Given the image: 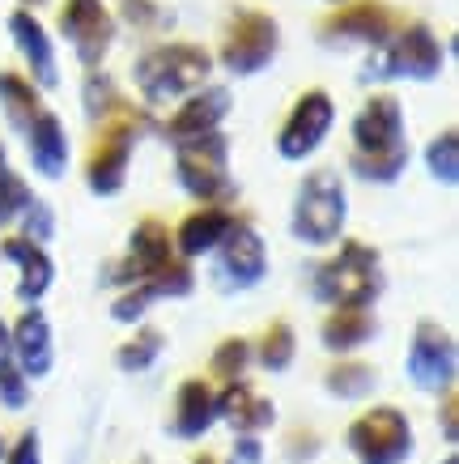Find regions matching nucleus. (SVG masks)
<instances>
[{"mask_svg":"<svg viewBox=\"0 0 459 464\" xmlns=\"http://www.w3.org/2000/svg\"><path fill=\"white\" fill-rule=\"evenodd\" d=\"M290 230L311 247H323L345 230V183L336 170L306 175V183L298 188V200H293Z\"/></svg>","mask_w":459,"mask_h":464,"instance_id":"nucleus-3","label":"nucleus"},{"mask_svg":"<svg viewBox=\"0 0 459 464\" xmlns=\"http://www.w3.org/2000/svg\"><path fill=\"white\" fill-rule=\"evenodd\" d=\"M140 128H145V115H132V111H124V107L115 111V120L102 128L94 154H90V167H85L90 192L115 197V192L124 188V175H128V162H132V145H137Z\"/></svg>","mask_w":459,"mask_h":464,"instance_id":"nucleus-5","label":"nucleus"},{"mask_svg":"<svg viewBox=\"0 0 459 464\" xmlns=\"http://www.w3.org/2000/svg\"><path fill=\"white\" fill-rule=\"evenodd\" d=\"M320 337L332 353H349V350H358V345H366V341L375 337V320H370L366 307H336L332 315L323 320Z\"/></svg>","mask_w":459,"mask_h":464,"instance_id":"nucleus-24","label":"nucleus"},{"mask_svg":"<svg viewBox=\"0 0 459 464\" xmlns=\"http://www.w3.org/2000/svg\"><path fill=\"white\" fill-rule=\"evenodd\" d=\"M213 72V56L196 43H162L137 60V90L145 94V102H170L183 94H196L205 77Z\"/></svg>","mask_w":459,"mask_h":464,"instance_id":"nucleus-1","label":"nucleus"},{"mask_svg":"<svg viewBox=\"0 0 459 464\" xmlns=\"http://www.w3.org/2000/svg\"><path fill=\"white\" fill-rule=\"evenodd\" d=\"M349 167L358 170L362 179H370V183H391L396 175H400L404 167H408V150L404 154H383V158H349Z\"/></svg>","mask_w":459,"mask_h":464,"instance_id":"nucleus-32","label":"nucleus"},{"mask_svg":"<svg viewBox=\"0 0 459 464\" xmlns=\"http://www.w3.org/2000/svg\"><path fill=\"white\" fill-rule=\"evenodd\" d=\"M162 345H167V337H162L158 328H140L137 337L120 345V353H115V362H120V371H145V366L158 362V353H162Z\"/></svg>","mask_w":459,"mask_h":464,"instance_id":"nucleus-27","label":"nucleus"},{"mask_svg":"<svg viewBox=\"0 0 459 464\" xmlns=\"http://www.w3.org/2000/svg\"><path fill=\"white\" fill-rule=\"evenodd\" d=\"M0 401L9 409H22L30 401V388H26V375L17 371V362L14 358H5L0 362Z\"/></svg>","mask_w":459,"mask_h":464,"instance_id":"nucleus-34","label":"nucleus"},{"mask_svg":"<svg viewBox=\"0 0 459 464\" xmlns=\"http://www.w3.org/2000/svg\"><path fill=\"white\" fill-rule=\"evenodd\" d=\"M230 90L225 85H200L196 94H187L179 111L170 115L167 132L175 141H192V137H205V132H217L222 120L230 115Z\"/></svg>","mask_w":459,"mask_h":464,"instance_id":"nucleus-16","label":"nucleus"},{"mask_svg":"<svg viewBox=\"0 0 459 464\" xmlns=\"http://www.w3.org/2000/svg\"><path fill=\"white\" fill-rule=\"evenodd\" d=\"M404 111L391 94H375L353 120V154L358 158H383L404 154Z\"/></svg>","mask_w":459,"mask_h":464,"instance_id":"nucleus-12","label":"nucleus"},{"mask_svg":"<svg viewBox=\"0 0 459 464\" xmlns=\"http://www.w3.org/2000/svg\"><path fill=\"white\" fill-rule=\"evenodd\" d=\"M170 260H175V239H170V230L158 222V218H145V222L132 230L128 256L111 268V282L140 285V282H149V277H158Z\"/></svg>","mask_w":459,"mask_h":464,"instance_id":"nucleus-13","label":"nucleus"},{"mask_svg":"<svg viewBox=\"0 0 459 464\" xmlns=\"http://www.w3.org/2000/svg\"><path fill=\"white\" fill-rule=\"evenodd\" d=\"M230 226H234V218L225 209H196L192 218H183L175 243H179L183 256H205L230 235Z\"/></svg>","mask_w":459,"mask_h":464,"instance_id":"nucleus-23","label":"nucleus"},{"mask_svg":"<svg viewBox=\"0 0 459 464\" xmlns=\"http://www.w3.org/2000/svg\"><path fill=\"white\" fill-rule=\"evenodd\" d=\"M9 34H14V43H17V52H22V60L30 64V82L43 85V90H56V85H60L56 47H52V39H47V30H43L39 17L26 14V9L9 14Z\"/></svg>","mask_w":459,"mask_h":464,"instance_id":"nucleus-17","label":"nucleus"},{"mask_svg":"<svg viewBox=\"0 0 459 464\" xmlns=\"http://www.w3.org/2000/svg\"><path fill=\"white\" fill-rule=\"evenodd\" d=\"M443 430L455 443V396H446V405H443Z\"/></svg>","mask_w":459,"mask_h":464,"instance_id":"nucleus-40","label":"nucleus"},{"mask_svg":"<svg viewBox=\"0 0 459 464\" xmlns=\"http://www.w3.org/2000/svg\"><path fill=\"white\" fill-rule=\"evenodd\" d=\"M22 218H26V235H22V239L39 243V247H43L47 239H52V209H47L43 200H30Z\"/></svg>","mask_w":459,"mask_h":464,"instance_id":"nucleus-36","label":"nucleus"},{"mask_svg":"<svg viewBox=\"0 0 459 464\" xmlns=\"http://www.w3.org/2000/svg\"><path fill=\"white\" fill-rule=\"evenodd\" d=\"M378 290H383V265H378V252L366 243H345L315 273V295L332 307H370Z\"/></svg>","mask_w":459,"mask_h":464,"instance_id":"nucleus-2","label":"nucleus"},{"mask_svg":"<svg viewBox=\"0 0 459 464\" xmlns=\"http://www.w3.org/2000/svg\"><path fill=\"white\" fill-rule=\"evenodd\" d=\"M39 5H47V0H22V9H26V14H34Z\"/></svg>","mask_w":459,"mask_h":464,"instance_id":"nucleus-42","label":"nucleus"},{"mask_svg":"<svg viewBox=\"0 0 459 464\" xmlns=\"http://www.w3.org/2000/svg\"><path fill=\"white\" fill-rule=\"evenodd\" d=\"M5 358H14V350H9V328L0 324V362H5Z\"/></svg>","mask_w":459,"mask_h":464,"instance_id":"nucleus-41","label":"nucleus"},{"mask_svg":"<svg viewBox=\"0 0 459 464\" xmlns=\"http://www.w3.org/2000/svg\"><path fill=\"white\" fill-rule=\"evenodd\" d=\"M179 183L200 200H217L230 192V141L222 132H205L192 141H179L175 150Z\"/></svg>","mask_w":459,"mask_h":464,"instance_id":"nucleus-4","label":"nucleus"},{"mask_svg":"<svg viewBox=\"0 0 459 464\" xmlns=\"http://www.w3.org/2000/svg\"><path fill=\"white\" fill-rule=\"evenodd\" d=\"M192 464H217V460H213V456H196Z\"/></svg>","mask_w":459,"mask_h":464,"instance_id":"nucleus-43","label":"nucleus"},{"mask_svg":"<svg viewBox=\"0 0 459 464\" xmlns=\"http://www.w3.org/2000/svg\"><path fill=\"white\" fill-rule=\"evenodd\" d=\"M375 383H378V371L370 362H336L328 371V392L345 396V401H358V396L375 392Z\"/></svg>","mask_w":459,"mask_h":464,"instance_id":"nucleus-26","label":"nucleus"},{"mask_svg":"<svg viewBox=\"0 0 459 464\" xmlns=\"http://www.w3.org/2000/svg\"><path fill=\"white\" fill-rule=\"evenodd\" d=\"M217 413H222V418H230V426H234V430H243V435H255V430L273 426V418H277L273 401L255 396L243 380L225 383V392L217 396Z\"/></svg>","mask_w":459,"mask_h":464,"instance_id":"nucleus-21","label":"nucleus"},{"mask_svg":"<svg viewBox=\"0 0 459 464\" xmlns=\"http://www.w3.org/2000/svg\"><path fill=\"white\" fill-rule=\"evenodd\" d=\"M332 120H336V102L328 99L323 90H306L302 99L293 102V111H290V120H285V128L277 132V154L290 158V162L311 158L323 145V137H328Z\"/></svg>","mask_w":459,"mask_h":464,"instance_id":"nucleus-10","label":"nucleus"},{"mask_svg":"<svg viewBox=\"0 0 459 464\" xmlns=\"http://www.w3.org/2000/svg\"><path fill=\"white\" fill-rule=\"evenodd\" d=\"M408 375L421 392H451L455 383V341L434 320H421L408 350Z\"/></svg>","mask_w":459,"mask_h":464,"instance_id":"nucleus-11","label":"nucleus"},{"mask_svg":"<svg viewBox=\"0 0 459 464\" xmlns=\"http://www.w3.org/2000/svg\"><path fill=\"white\" fill-rule=\"evenodd\" d=\"M328 5H345V0H328Z\"/></svg>","mask_w":459,"mask_h":464,"instance_id":"nucleus-46","label":"nucleus"},{"mask_svg":"<svg viewBox=\"0 0 459 464\" xmlns=\"http://www.w3.org/2000/svg\"><path fill=\"white\" fill-rule=\"evenodd\" d=\"M349 448L362 464H404L413 451V426L400 409L378 405L349 426Z\"/></svg>","mask_w":459,"mask_h":464,"instance_id":"nucleus-6","label":"nucleus"},{"mask_svg":"<svg viewBox=\"0 0 459 464\" xmlns=\"http://www.w3.org/2000/svg\"><path fill=\"white\" fill-rule=\"evenodd\" d=\"M222 282L234 285V290H247V285H255L260 277L268 273V252H264V239L251 230L247 222H234L230 226V235H225L222 243Z\"/></svg>","mask_w":459,"mask_h":464,"instance_id":"nucleus-15","label":"nucleus"},{"mask_svg":"<svg viewBox=\"0 0 459 464\" xmlns=\"http://www.w3.org/2000/svg\"><path fill=\"white\" fill-rule=\"evenodd\" d=\"M443 72V47L434 39V30L426 22L404 26L396 39L383 43V56L375 60V69H366V77H413V82H434Z\"/></svg>","mask_w":459,"mask_h":464,"instance_id":"nucleus-7","label":"nucleus"},{"mask_svg":"<svg viewBox=\"0 0 459 464\" xmlns=\"http://www.w3.org/2000/svg\"><path fill=\"white\" fill-rule=\"evenodd\" d=\"M124 102H120V94H115V85L107 72H90L85 77V115L90 120H98V115H111L120 111Z\"/></svg>","mask_w":459,"mask_h":464,"instance_id":"nucleus-31","label":"nucleus"},{"mask_svg":"<svg viewBox=\"0 0 459 464\" xmlns=\"http://www.w3.org/2000/svg\"><path fill=\"white\" fill-rule=\"evenodd\" d=\"M281 47V26L268 14H243L222 43V64L234 77H251L273 64Z\"/></svg>","mask_w":459,"mask_h":464,"instance_id":"nucleus-9","label":"nucleus"},{"mask_svg":"<svg viewBox=\"0 0 459 464\" xmlns=\"http://www.w3.org/2000/svg\"><path fill=\"white\" fill-rule=\"evenodd\" d=\"M153 298H158V295H153L149 285L140 282V285H132V290H128L124 298H115L111 315H115V320H120V324H132V320H140V315H145V307H149Z\"/></svg>","mask_w":459,"mask_h":464,"instance_id":"nucleus-35","label":"nucleus"},{"mask_svg":"<svg viewBox=\"0 0 459 464\" xmlns=\"http://www.w3.org/2000/svg\"><path fill=\"white\" fill-rule=\"evenodd\" d=\"M30 200H34V197H30V188H26V183L17 179V175H14L9 167L0 170V226H5V222H14L17 213H26Z\"/></svg>","mask_w":459,"mask_h":464,"instance_id":"nucleus-33","label":"nucleus"},{"mask_svg":"<svg viewBox=\"0 0 459 464\" xmlns=\"http://www.w3.org/2000/svg\"><path fill=\"white\" fill-rule=\"evenodd\" d=\"M396 30V14H391L383 0H353L345 9H336L320 22V34L323 39H362L370 47H383Z\"/></svg>","mask_w":459,"mask_h":464,"instance_id":"nucleus-14","label":"nucleus"},{"mask_svg":"<svg viewBox=\"0 0 459 464\" xmlns=\"http://www.w3.org/2000/svg\"><path fill=\"white\" fill-rule=\"evenodd\" d=\"M260 456H264V451H260V439H255V435L238 439V460H243V464H260Z\"/></svg>","mask_w":459,"mask_h":464,"instance_id":"nucleus-39","label":"nucleus"},{"mask_svg":"<svg viewBox=\"0 0 459 464\" xmlns=\"http://www.w3.org/2000/svg\"><path fill=\"white\" fill-rule=\"evenodd\" d=\"M0 252H5V260H14V265L22 268L17 295L26 298V303H39V298L52 290L56 265H52V256L43 252L39 243H30V239H5V243H0Z\"/></svg>","mask_w":459,"mask_h":464,"instance_id":"nucleus-20","label":"nucleus"},{"mask_svg":"<svg viewBox=\"0 0 459 464\" xmlns=\"http://www.w3.org/2000/svg\"><path fill=\"white\" fill-rule=\"evenodd\" d=\"M260 362L268 371H285L293 362V328L290 324H268L264 341H260Z\"/></svg>","mask_w":459,"mask_h":464,"instance_id":"nucleus-29","label":"nucleus"},{"mask_svg":"<svg viewBox=\"0 0 459 464\" xmlns=\"http://www.w3.org/2000/svg\"><path fill=\"white\" fill-rule=\"evenodd\" d=\"M26 137H30V162H34V170L47 175V179H60L64 167H69V132L60 124V115L39 111L34 124L26 128Z\"/></svg>","mask_w":459,"mask_h":464,"instance_id":"nucleus-19","label":"nucleus"},{"mask_svg":"<svg viewBox=\"0 0 459 464\" xmlns=\"http://www.w3.org/2000/svg\"><path fill=\"white\" fill-rule=\"evenodd\" d=\"M9 350L17 358V371L26 375V380H39L52 371V324L43 311H22V320L17 328L9 333Z\"/></svg>","mask_w":459,"mask_h":464,"instance_id":"nucleus-18","label":"nucleus"},{"mask_svg":"<svg viewBox=\"0 0 459 464\" xmlns=\"http://www.w3.org/2000/svg\"><path fill=\"white\" fill-rule=\"evenodd\" d=\"M124 17L132 22V26H140V30H153V26H162V22H170L153 0H124Z\"/></svg>","mask_w":459,"mask_h":464,"instance_id":"nucleus-37","label":"nucleus"},{"mask_svg":"<svg viewBox=\"0 0 459 464\" xmlns=\"http://www.w3.org/2000/svg\"><path fill=\"white\" fill-rule=\"evenodd\" d=\"M426 162H430V175L438 183H451L459 179V137L455 132H443V137H434L430 150H426Z\"/></svg>","mask_w":459,"mask_h":464,"instance_id":"nucleus-28","label":"nucleus"},{"mask_svg":"<svg viewBox=\"0 0 459 464\" xmlns=\"http://www.w3.org/2000/svg\"><path fill=\"white\" fill-rule=\"evenodd\" d=\"M0 451H5V443H0Z\"/></svg>","mask_w":459,"mask_h":464,"instance_id":"nucleus-47","label":"nucleus"},{"mask_svg":"<svg viewBox=\"0 0 459 464\" xmlns=\"http://www.w3.org/2000/svg\"><path fill=\"white\" fill-rule=\"evenodd\" d=\"M5 464H43V456H39V435L34 430H26V435L17 439V448L9 451V460Z\"/></svg>","mask_w":459,"mask_h":464,"instance_id":"nucleus-38","label":"nucleus"},{"mask_svg":"<svg viewBox=\"0 0 459 464\" xmlns=\"http://www.w3.org/2000/svg\"><path fill=\"white\" fill-rule=\"evenodd\" d=\"M0 170H5V145H0Z\"/></svg>","mask_w":459,"mask_h":464,"instance_id":"nucleus-44","label":"nucleus"},{"mask_svg":"<svg viewBox=\"0 0 459 464\" xmlns=\"http://www.w3.org/2000/svg\"><path fill=\"white\" fill-rule=\"evenodd\" d=\"M217 422V396L205 380H187L175 401V435L179 439H200Z\"/></svg>","mask_w":459,"mask_h":464,"instance_id":"nucleus-22","label":"nucleus"},{"mask_svg":"<svg viewBox=\"0 0 459 464\" xmlns=\"http://www.w3.org/2000/svg\"><path fill=\"white\" fill-rule=\"evenodd\" d=\"M0 107L9 115V124L22 128V132H26V128L34 124V115L43 111L34 82L22 77V72H9V69H0Z\"/></svg>","mask_w":459,"mask_h":464,"instance_id":"nucleus-25","label":"nucleus"},{"mask_svg":"<svg viewBox=\"0 0 459 464\" xmlns=\"http://www.w3.org/2000/svg\"><path fill=\"white\" fill-rule=\"evenodd\" d=\"M247 362H251V345L243 337H230L217 345V353H213V375L225 383H234V380H243Z\"/></svg>","mask_w":459,"mask_h":464,"instance_id":"nucleus-30","label":"nucleus"},{"mask_svg":"<svg viewBox=\"0 0 459 464\" xmlns=\"http://www.w3.org/2000/svg\"><path fill=\"white\" fill-rule=\"evenodd\" d=\"M140 464H149V460H140Z\"/></svg>","mask_w":459,"mask_h":464,"instance_id":"nucleus-48","label":"nucleus"},{"mask_svg":"<svg viewBox=\"0 0 459 464\" xmlns=\"http://www.w3.org/2000/svg\"><path fill=\"white\" fill-rule=\"evenodd\" d=\"M60 34L69 39V47L77 52L85 69L94 72L102 64V56L111 52L115 39V17L107 14L102 0H64L60 9Z\"/></svg>","mask_w":459,"mask_h":464,"instance_id":"nucleus-8","label":"nucleus"},{"mask_svg":"<svg viewBox=\"0 0 459 464\" xmlns=\"http://www.w3.org/2000/svg\"><path fill=\"white\" fill-rule=\"evenodd\" d=\"M443 464H459V460H455V456H446V460H443Z\"/></svg>","mask_w":459,"mask_h":464,"instance_id":"nucleus-45","label":"nucleus"}]
</instances>
